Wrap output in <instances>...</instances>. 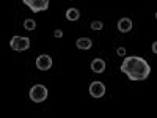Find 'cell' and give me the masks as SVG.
<instances>
[{
	"label": "cell",
	"instance_id": "cell-1",
	"mask_svg": "<svg viewBox=\"0 0 157 118\" xmlns=\"http://www.w3.org/2000/svg\"><path fill=\"white\" fill-rule=\"evenodd\" d=\"M121 73H124L129 81H145L148 79L149 73H151V66L149 63L141 58V57H137V55H130V57H126L121 63Z\"/></svg>",
	"mask_w": 157,
	"mask_h": 118
},
{
	"label": "cell",
	"instance_id": "cell-2",
	"mask_svg": "<svg viewBox=\"0 0 157 118\" xmlns=\"http://www.w3.org/2000/svg\"><path fill=\"white\" fill-rule=\"evenodd\" d=\"M29 96H30V99L33 101V102H44L46 99H47V88H46V85H41V84H36V85H33L32 88H30V91H29Z\"/></svg>",
	"mask_w": 157,
	"mask_h": 118
},
{
	"label": "cell",
	"instance_id": "cell-3",
	"mask_svg": "<svg viewBox=\"0 0 157 118\" xmlns=\"http://www.w3.org/2000/svg\"><path fill=\"white\" fill-rule=\"evenodd\" d=\"M10 47L16 52H24L30 47V39L24 36H13L10 41Z\"/></svg>",
	"mask_w": 157,
	"mask_h": 118
},
{
	"label": "cell",
	"instance_id": "cell-4",
	"mask_svg": "<svg viewBox=\"0 0 157 118\" xmlns=\"http://www.w3.org/2000/svg\"><path fill=\"white\" fill-rule=\"evenodd\" d=\"M24 5H27L33 13H39L49 8V0H24Z\"/></svg>",
	"mask_w": 157,
	"mask_h": 118
},
{
	"label": "cell",
	"instance_id": "cell-5",
	"mask_svg": "<svg viewBox=\"0 0 157 118\" xmlns=\"http://www.w3.org/2000/svg\"><path fill=\"white\" fill-rule=\"evenodd\" d=\"M88 91H90V95L93 96V98L99 99V98L104 96V93H105V85H104L102 82H99V81L91 82L90 87H88Z\"/></svg>",
	"mask_w": 157,
	"mask_h": 118
},
{
	"label": "cell",
	"instance_id": "cell-6",
	"mask_svg": "<svg viewBox=\"0 0 157 118\" xmlns=\"http://www.w3.org/2000/svg\"><path fill=\"white\" fill-rule=\"evenodd\" d=\"M36 68H38L39 71H47V69H50V68H52V58H50V55H47V54L39 55V57L36 58Z\"/></svg>",
	"mask_w": 157,
	"mask_h": 118
},
{
	"label": "cell",
	"instance_id": "cell-7",
	"mask_svg": "<svg viewBox=\"0 0 157 118\" xmlns=\"http://www.w3.org/2000/svg\"><path fill=\"white\" fill-rule=\"evenodd\" d=\"M132 19H129V18H123L118 21V30H120L121 33H129L130 30H132Z\"/></svg>",
	"mask_w": 157,
	"mask_h": 118
},
{
	"label": "cell",
	"instance_id": "cell-8",
	"mask_svg": "<svg viewBox=\"0 0 157 118\" xmlns=\"http://www.w3.org/2000/svg\"><path fill=\"white\" fill-rule=\"evenodd\" d=\"M91 69H93V73L96 74H101L105 71V61H104L102 58H94L93 61H91Z\"/></svg>",
	"mask_w": 157,
	"mask_h": 118
},
{
	"label": "cell",
	"instance_id": "cell-9",
	"mask_svg": "<svg viewBox=\"0 0 157 118\" xmlns=\"http://www.w3.org/2000/svg\"><path fill=\"white\" fill-rule=\"evenodd\" d=\"M75 46H77L78 49H82V50H88V49H91L93 43H91L90 38H78L77 41H75Z\"/></svg>",
	"mask_w": 157,
	"mask_h": 118
},
{
	"label": "cell",
	"instance_id": "cell-10",
	"mask_svg": "<svg viewBox=\"0 0 157 118\" xmlns=\"http://www.w3.org/2000/svg\"><path fill=\"white\" fill-rule=\"evenodd\" d=\"M78 18H80V11H78L77 8H69L66 10V19L74 22V21H78Z\"/></svg>",
	"mask_w": 157,
	"mask_h": 118
},
{
	"label": "cell",
	"instance_id": "cell-11",
	"mask_svg": "<svg viewBox=\"0 0 157 118\" xmlns=\"http://www.w3.org/2000/svg\"><path fill=\"white\" fill-rule=\"evenodd\" d=\"M24 29L25 30H35L36 29V22L33 19H25L24 21Z\"/></svg>",
	"mask_w": 157,
	"mask_h": 118
},
{
	"label": "cell",
	"instance_id": "cell-12",
	"mask_svg": "<svg viewBox=\"0 0 157 118\" xmlns=\"http://www.w3.org/2000/svg\"><path fill=\"white\" fill-rule=\"evenodd\" d=\"M102 27H104V24L101 21H93L91 22V29L93 30H102Z\"/></svg>",
	"mask_w": 157,
	"mask_h": 118
},
{
	"label": "cell",
	"instance_id": "cell-13",
	"mask_svg": "<svg viewBox=\"0 0 157 118\" xmlns=\"http://www.w3.org/2000/svg\"><path fill=\"white\" fill-rule=\"evenodd\" d=\"M116 54L121 55V57H124V55H126V49H124V47H118V49H116Z\"/></svg>",
	"mask_w": 157,
	"mask_h": 118
},
{
	"label": "cell",
	"instance_id": "cell-14",
	"mask_svg": "<svg viewBox=\"0 0 157 118\" xmlns=\"http://www.w3.org/2000/svg\"><path fill=\"white\" fill-rule=\"evenodd\" d=\"M54 36H55V38H61V36H63V32L58 29V30H55V32H54Z\"/></svg>",
	"mask_w": 157,
	"mask_h": 118
},
{
	"label": "cell",
	"instance_id": "cell-15",
	"mask_svg": "<svg viewBox=\"0 0 157 118\" xmlns=\"http://www.w3.org/2000/svg\"><path fill=\"white\" fill-rule=\"evenodd\" d=\"M152 52H154V54H157V43L155 41L152 43Z\"/></svg>",
	"mask_w": 157,
	"mask_h": 118
}]
</instances>
